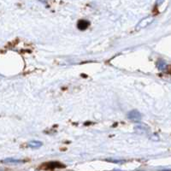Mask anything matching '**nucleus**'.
<instances>
[{"label": "nucleus", "mask_w": 171, "mask_h": 171, "mask_svg": "<svg viewBox=\"0 0 171 171\" xmlns=\"http://www.w3.org/2000/svg\"><path fill=\"white\" fill-rule=\"evenodd\" d=\"M152 21H153V19H152V17H147L146 19H143V20L139 23L138 26H137V29H140V28L146 27L148 25L151 24V23L152 22Z\"/></svg>", "instance_id": "nucleus-2"}, {"label": "nucleus", "mask_w": 171, "mask_h": 171, "mask_svg": "<svg viewBox=\"0 0 171 171\" xmlns=\"http://www.w3.org/2000/svg\"><path fill=\"white\" fill-rule=\"evenodd\" d=\"M164 0H157V5H160L163 3Z\"/></svg>", "instance_id": "nucleus-9"}, {"label": "nucleus", "mask_w": 171, "mask_h": 171, "mask_svg": "<svg viewBox=\"0 0 171 171\" xmlns=\"http://www.w3.org/2000/svg\"><path fill=\"white\" fill-rule=\"evenodd\" d=\"M43 146V143L40 141H38V140H32L28 143V146L30 148H33V149H38V148H40Z\"/></svg>", "instance_id": "nucleus-5"}, {"label": "nucleus", "mask_w": 171, "mask_h": 171, "mask_svg": "<svg viewBox=\"0 0 171 171\" xmlns=\"http://www.w3.org/2000/svg\"><path fill=\"white\" fill-rule=\"evenodd\" d=\"M4 163H12V164H19V163H24V161L17 159V158H12V157H9V158H5L4 160L1 161Z\"/></svg>", "instance_id": "nucleus-3"}, {"label": "nucleus", "mask_w": 171, "mask_h": 171, "mask_svg": "<svg viewBox=\"0 0 171 171\" xmlns=\"http://www.w3.org/2000/svg\"><path fill=\"white\" fill-rule=\"evenodd\" d=\"M106 161L110 162V163H122L125 162V160L119 159V158H107V159H106Z\"/></svg>", "instance_id": "nucleus-7"}, {"label": "nucleus", "mask_w": 171, "mask_h": 171, "mask_svg": "<svg viewBox=\"0 0 171 171\" xmlns=\"http://www.w3.org/2000/svg\"><path fill=\"white\" fill-rule=\"evenodd\" d=\"M127 117H128L129 120H131V121L135 122H140V120H141V118H142L140 112H139L138 110H133L129 111V112L128 113V115H127Z\"/></svg>", "instance_id": "nucleus-1"}, {"label": "nucleus", "mask_w": 171, "mask_h": 171, "mask_svg": "<svg viewBox=\"0 0 171 171\" xmlns=\"http://www.w3.org/2000/svg\"><path fill=\"white\" fill-rule=\"evenodd\" d=\"M90 22L87 20H81L79 21L78 24H77V27L80 29V30H86L88 27H89Z\"/></svg>", "instance_id": "nucleus-4"}, {"label": "nucleus", "mask_w": 171, "mask_h": 171, "mask_svg": "<svg viewBox=\"0 0 171 171\" xmlns=\"http://www.w3.org/2000/svg\"><path fill=\"white\" fill-rule=\"evenodd\" d=\"M166 67H167V64H166L165 62H163V61H159V62H157V68H158L160 70H165Z\"/></svg>", "instance_id": "nucleus-8"}, {"label": "nucleus", "mask_w": 171, "mask_h": 171, "mask_svg": "<svg viewBox=\"0 0 171 171\" xmlns=\"http://www.w3.org/2000/svg\"><path fill=\"white\" fill-rule=\"evenodd\" d=\"M47 167L50 170H52V169H56V168H62V167H64L63 164L58 163V162H50L47 163Z\"/></svg>", "instance_id": "nucleus-6"}]
</instances>
